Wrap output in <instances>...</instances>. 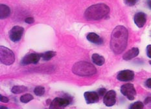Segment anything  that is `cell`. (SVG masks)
<instances>
[{
  "label": "cell",
  "mask_w": 151,
  "mask_h": 109,
  "mask_svg": "<svg viewBox=\"0 0 151 109\" xmlns=\"http://www.w3.org/2000/svg\"><path fill=\"white\" fill-rule=\"evenodd\" d=\"M24 29L20 26H14L9 32V37L11 41L18 42L20 40Z\"/></svg>",
  "instance_id": "obj_7"
},
{
  "label": "cell",
  "mask_w": 151,
  "mask_h": 109,
  "mask_svg": "<svg viewBox=\"0 0 151 109\" xmlns=\"http://www.w3.org/2000/svg\"><path fill=\"white\" fill-rule=\"evenodd\" d=\"M11 14V9L8 6L1 4L0 5V18L1 19H6Z\"/></svg>",
  "instance_id": "obj_15"
},
{
  "label": "cell",
  "mask_w": 151,
  "mask_h": 109,
  "mask_svg": "<svg viewBox=\"0 0 151 109\" xmlns=\"http://www.w3.org/2000/svg\"><path fill=\"white\" fill-rule=\"evenodd\" d=\"M149 63H150V65H151V61H149Z\"/></svg>",
  "instance_id": "obj_31"
},
{
  "label": "cell",
  "mask_w": 151,
  "mask_h": 109,
  "mask_svg": "<svg viewBox=\"0 0 151 109\" xmlns=\"http://www.w3.org/2000/svg\"><path fill=\"white\" fill-rule=\"evenodd\" d=\"M137 0H124L125 3L129 6H133L136 3Z\"/></svg>",
  "instance_id": "obj_23"
},
{
  "label": "cell",
  "mask_w": 151,
  "mask_h": 109,
  "mask_svg": "<svg viewBox=\"0 0 151 109\" xmlns=\"http://www.w3.org/2000/svg\"><path fill=\"white\" fill-rule=\"evenodd\" d=\"M0 59L5 65H11L15 61L14 54L11 49L1 46L0 47Z\"/></svg>",
  "instance_id": "obj_4"
},
{
  "label": "cell",
  "mask_w": 151,
  "mask_h": 109,
  "mask_svg": "<svg viewBox=\"0 0 151 109\" xmlns=\"http://www.w3.org/2000/svg\"><path fill=\"white\" fill-rule=\"evenodd\" d=\"M151 102V97H148L145 100V104H148L149 103Z\"/></svg>",
  "instance_id": "obj_28"
},
{
  "label": "cell",
  "mask_w": 151,
  "mask_h": 109,
  "mask_svg": "<svg viewBox=\"0 0 151 109\" xmlns=\"http://www.w3.org/2000/svg\"><path fill=\"white\" fill-rule=\"evenodd\" d=\"M97 93L100 96H104L106 93V90L104 88H101L97 91Z\"/></svg>",
  "instance_id": "obj_22"
},
{
  "label": "cell",
  "mask_w": 151,
  "mask_h": 109,
  "mask_svg": "<svg viewBox=\"0 0 151 109\" xmlns=\"http://www.w3.org/2000/svg\"><path fill=\"white\" fill-rule=\"evenodd\" d=\"M121 92L129 100H134L136 95V89L134 85L131 83L122 85V87H121Z\"/></svg>",
  "instance_id": "obj_5"
},
{
  "label": "cell",
  "mask_w": 151,
  "mask_h": 109,
  "mask_svg": "<svg viewBox=\"0 0 151 109\" xmlns=\"http://www.w3.org/2000/svg\"><path fill=\"white\" fill-rule=\"evenodd\" d=\"M70 103V101L67 98H56L51 101L50 109H63Z\"/></svg>",
  "instance_id": "obj_6"
},
{
  "label": "cell",
  "mask_w": 151,
  "mask_h": 109,
  "mask_svg": "<svg viewBox=\"0 0 151 109\" xmlns=\"http://www.w3.org/2000/svg\"><path fill=\"white\" fill-rule=\"evenodd\" d=\"M129 32L123 26H117L111 35L110 48L116 54H120L127 46Z\"/></svg>",
  "instance_id": "obj_1"
},
{
  "label": "cell",
  "mask_w": 151,
  "mask_h": 109,
  "mask_svg": "<svg viewBox=\"0 0 151 109\" xmlns=\"http://www.w3.org/2000/svg\"><path fill=\"white\" fill-rule=\"evenodd\" d=\"M0 100H1V101L3 102V103H7L9 101V98L1 95H0Z\"/></svg>",
  "instance_id": "obj_26"
},
{
  "label": "cell",
  "mask_w": 151,
  "mask_h": 109,
  "mask_svg": "<svg viewBox=\"0 0 151 109\" xmlns=\"http://www.w3.org/2000/svg\"><path fill=\"white\" fill-rule=\"evenodd\" d=\"M33 99H34V98L31 94H26L25 95H22L20 98V101H21V102H22V103H29V101H32Z\"/></svg>",
  "instance_id": "obj_19"
},
{
  "label": "cell",
  "mask_w": 151,
  "mask_h": 109,
  "mask_svg": "<svg viewBox=\"0 0 151 109\" xmlns=\"http://www.w3.org/2000/svg\"><path fill=\"white\" fill-rule=\"evenodd\" d=\"M86 38L88 41L96 45H101L103 43V39L99 35H97L96 33L93 32L89 33L87 35Z\"/></svg>",
  "instance_id": "obj_13"
},
{
  "label": "cell",
  "mask_w": 151,
  "mask_h": 109,
  "mask_svg": "<svg viewBox=\"0 0 151 109\" xmlns=\"http://www.w3.org/2000/svg\"><path fill=\"white\" fill-rule=\"evenodd\" d=\"M110 12L109 6L104 3L93 5L86 9L84 17L87 20H99L104 18Z\"/></svg>",
  "instance_id": "obj_2"
},
{
  "label": "cell",
  "mask_w": 151,
  "mask_h": 109,
  "mask_svg": "<svg viewBox=\"0 0 151 109\" xmlns=\"http://www.w3.org/2000/svg\"><path fill=\"white\" fill-rule=\"evenodd\" d=\"M103 102L107 107H111L115 105L116 102V93L114 90L107 92L104 95Z\"/></svg>",
  "instance_id": "obj_9"
},
{
  "label": "cell",
  "mask_w": 151,
  "mask_h": 109,
  "mask_svg": "<svg viewBox=\"0 0 151 109\" xmlns=\"http://www.w3.org/2000/svg\"><path fill=\"white\" fill-rule=\"evenodd\" d=\"M91 59H92L94 63L98 66L103 65L105 62V59L103 56L98 54H93L91 56Z\"/></svg>",
  "instance_id": "obj_16"
},
{
  "label": "cell",
  "mask_w": 151,
  "mask_h": 109,
  "mask_svg": "<svg viewBox=\"0 0 151 109\" xmlns=\"http://www.w3.org/2000/svg\"><path fill=\"white\" fill-rule=\"evenodd\" d=\"M27 91V88L25 86H14L11 89V92L13 94H18L23 93V92Z\"/></svg>",
  "instance_id": "obj_17"
},
{
  "label": "cell",
  "mask_w": 151,
  "mask_h": 109,
  "mask_svg": "<svg viewBox=\"0 0 151 109\" xmlns=\"http://www.w3.org/2000/svg\"><path fill=\"white\" fill-rule=\"evenodd\" d=\"M0 109H8V108L6 107H5V106H1Z\"/></svg>",
  "instance_id": "obj_30"
},
{
  "label": "cell",
  "mask_w": 151,
  "mask_h": 109,
  "mask_svg": "<svg viewBox=\"0 0 151 109\" xmlns=\"http://www.w3.org/2000/svg\"><path fill=\"white\" fill-rule=\"evenodd\" d=\"M134 78V72L130 70L120 71L117 76V79L120 81H132Z\"/></svg>",
  "instance_id": "obj_10"
},
{
  "label": "cell",
  "mask_w": 151,
  "mask_h": 109,
  "mask_svg": "<svg viewBox=\"0 0 151 109\" xmlns=\"http://www.w3.org/2000/svg\"><path fill=\"white\" fill-rule=\"evenodd\" d=\"M145 85L147 86V87L151 88V78L148 79V80L146 81Z\"/></svg>",
  "instance_id": "obj_27"
},
{
  "label": "cell",
  "mask_w": 151,
  "mask_h": 109,
  "mask_svg": "<svg viewBox=\"0 0 151 109\" xmlns=\"http://www.w3.org/2000/svg\"><path fill=\"white\" fill-rule=\"evenodd\" d=\"M134 21L137 27L139 28H142L146 24L147 16L143 12H137L134 16Z\"/></svg>",
  "instance_id": "obj_12"
},
{
  "label": "cell",
  "mask_w": 151,
  "mask_h": 109,
  "mask_svg": "<svg viewBox=\"0 0 151 109\" xmlns=\"http://www.w3.org/2000/svg\"><path fill=\"white\" fill-rule=\"evenodd\" d=\"M57 54L55 52L53 51H47L45 52L44 53L41 54V58L44 59L45 61H48L52 58Z\"/></svg>",
  "instance_id": "obj_18"
},
{
  "label": "cell",
  "mask_w": 151,
  "mask_h": 109,
  "mask_svg": "<svg viewBox=\"0 0 151 109\" xmlns=\"http://www.w3.org/2000/svg\"><path fill=\"white\" fill-rule=\"evenodd\" d=\"M41 58V54L31 53L26 55L25 57L22 59V65H27L29 64H37L40 61Z\"/></svg>",
  "instance_id": "obj_8"
},
{
  "label": "cell",
  "mask_w": 151,
  "mask_h": 109,
  "mask_svg": "<svg viewBox=\"0 0 151 109\" xmlns=\"http://www.w3.org/2000/svg\"><path fill=\"white\" fill-rule=\"evenodd\" d=\"M34 92L38 96H42L45 93V88L42 86H38L34 89Z\"/></svg>",
  "instance_id": "obj_20"
},
{
  "label": "cell",
  "mask_w": 151,
  "mask_h": 109,
  "mask_svg": "<svg viewBox=\"0 0 151 109\" xmlns=\"http://www.w3.org/2000/svg\"><path fill=\"white\" fill-rule=\"evenodd\" d=\"M147 54L149 58H151V45H149L147 47Z\"/></svg>",
  "instance_id": "obj_25"
},
{
  "label": "cell",
  "mask_w": 151,
  "mask_h": 109,
  "mask_svg": "<svg viewBox=\"0 0 151 109\" xmlns=\"http://www.w3.org/2000/svg\"><path fill=\"white\" fill-rule=\"evenodd\" d=\"M84 96L88 104L97 103L99 100V95L96 92H84Z\"/></svg>",
  "instance_id": "obj_11"
},
{
  "label": "cell",
  "mask_w": 151,
  "mask_h": 109,
  "mask_svg": "<svg viewBox=\"0 0 151 109\" xmlns=\"http://www.w3.org/2000/svg\"><path fill=\"white\" fill-rule=\"evenodd\" d=\"M72 72L79 76H91L96 74L97 70L90 63L82 61L76 63L73 66Z\"/></svg>",
  "instance_id": "obj_3"
},
{
  "label": "cell",
  "mask_w": 151,
  "mask_h": 109,
  "mask_svg": "<svg viewBox=\"0 0 151 109\" xmlns=\"http://www.w3.org/2000/svg\"><path fill=\"white\" fill-rule=\"evenodd\" d=\"M147 5H148L149 7L151 9V0H147Z\"/></svg>",
  "instance_id": "obj_29"
},
{
  "label": "cell",
  "mask_w": 151,
  "mask_h": 109,
  "mask_svg": "<svg viewBox=\"0 0 151 109\" xmlns=\"http://www.w3.org/2000/svg\"><path fill=\"white\" fill-rule=\"evenodd\" d=\"M144 105L141 101H136L130 106V109H143Z\"/></svg>",
  "instance_id": "obj_21"
},
{
  "label": "cell",
  "mask_w": 151,
  "mask_h": 109,
  "mask_svg": "<svg viewBox=\"0 0 151 109\" xmlns=\"http://www.w3.org/2000/svg\"><path fill=\"white\" fill-rule=\"evenodd\" d=\"M34 21H35L34 18L32 17H29L25 19V22L27 23L28 24H31L32 23H34Z\"/></svg>",
  "instance_id": "obj_24"
},
{
  "label": "cell",
  "mask_w": 151,
  "mask_h": 109,
  "mask_svg": "<svg viewBox=\"0 0 151 109\" xmlns=\"http://www.w3.org/2000/svg\"><path fill=\"white\" fill-rule=\"evenodd\" d=\"M139 51L138 48H132L129 51H127L126 53L123 55V58L126 61L130 60V59H132V58L136 57V56L139 54Z\"/></svg>",
  "instance_id": "obj_14"
}]
</instances>
